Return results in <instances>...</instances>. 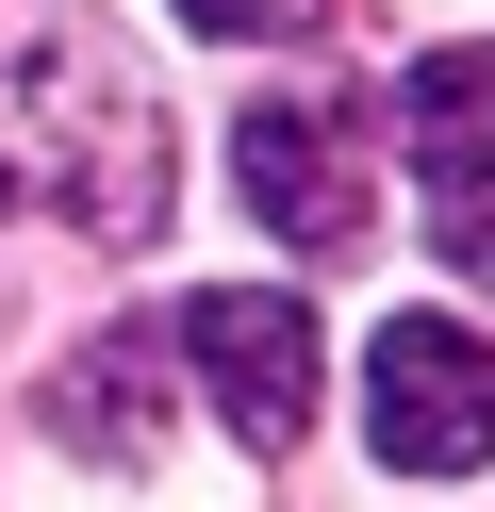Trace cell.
Returning a JSON list of instances; mask_svg holds the SVG:
<instances>
[{
	"label": "cell",
	"mask_w": 495,
	"mask_h": 512,
	"mask_svg": "<svg viewBox=\"0 0 495 512\" xmlns=\"http://www.w3.org/2000/svg\"><path fill=\"white\" fill-rule=\"evenodd\" d=\"M17 199H66L99 248L165 232V116L149 83L116 67L99 34H0V215Z\"/></svg>",
	"instance_id": "cell-1"
},
{
	"label": "cell",
	"mask_w": 495,
	"mask_h": 512,
	"mask_svg": "<svg viewBox=\"0 0 495 512\" xmlns=\"http://www.w3.org/2000/svg\"><path fill=\"white\" fill-rule=\"evenodd\" d=\"M363 446L396 479H479L495 463V331L380 314V347H363Z\"/></svg>",
	"instance_id": "cell-2"
},
{
	"label": "cell",
	"mask_w": 495,
	"mask_h": 512,
	"mask_svg": "<svg viewBox=\"0 0 495 512\" xmlns=\"http://www.w3.org/2000/svg\"><path fill=\"white\" fill-rule=\"evenodd\" d=\"M182 347H198V380H215V413L248 446H297V413H314V314H297V281H198Z\"/></svg>",
	"instance_id": "cell-3"
},
{
	"label": "cell",
	"mask_w": 495,
	"mask_h": 512,
	"mask_svg": "<svg viewBox=\"0 0 495 512\" xmlns=\"http://www.w3.org/2000/svg\"><path fill=\"white\" fill-rule=\"evenodd\" d=\"M231 182H248V215L281 248H347L363 199H380V182H363V133L330 100H248V116H231Z\"/></svg>",
	"instance_id": "cell-4"
},
{
	"label": "cell",
	"mask_w": 495,
	"mask_h": 512,
	"mask_svg": "<svg viewBox=\"0 0 495 512\" xmlns=\"http://www.w3.org/2000/svg\"><path fill=\"white\" fill-rule=\"evenodd\" d=\"M149 397H165L149 331H83V347L50 364V397H33V413H50V446H66V463H149V430H165Z\"/></svg>",
	"instance_id": "cell-5"
},
{
	"label": "cell",
	"mask_w": 495,
	"mask_h": 512,
	"mask_svg": "<svg viewBox=\"0 0 495 512\" xmlns=\"http://www.w3.org/2000/svg\"><path fill=\"white\" fill-rule=\"evenodd\" d=\"M396 149H413L429 199H446V182H495V50H429V67L396 83Z\"/></svg>",
	"instance_id": "cell-6"
},
{
	"label": "cell",
	"mask_w": 495,
	"mask_h": 512,
	"mask_svg": "<svg viewBox=\"0 0 495 512\" xmlns=\"http://www.w3.org/2000/svg\"><path fill=\"white\" fill-rule=\"evenodd\" d=\"M429 248H446V281H495V182H446L429 199Z\"/></svg>",
	"instance_id": "cell-7"
},
{
	"label": "cell",
	"mask_w": 495,
	"mask_h": 512,
	"mask_svg": "<svg viewBox=\"0 0 495 512\" xmlns=\"http://www.w3.org/2000/svg\"><path fill=\"white\" fill-rule=\"evenodd\" d=\"M182 34H314V0H165Z\"/></svg>",
	"instance_id": "cell-8"
}]
</instances>
